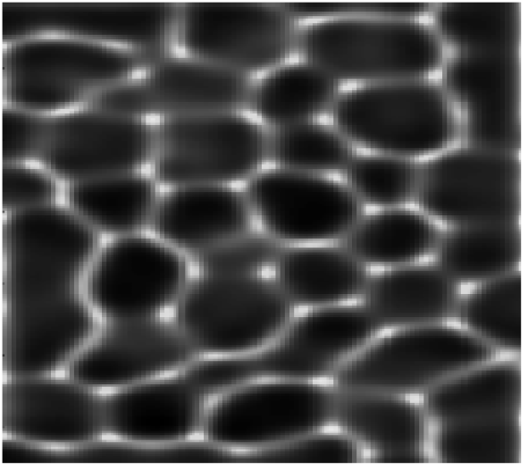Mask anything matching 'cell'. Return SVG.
<instances>
[{"instance_id": "f35d334b", "label": "cell", "mask_w": 528, "mask_h": 470, "mask_svg": "<svg viewBox=\"0 0 528 470\" xmlns=\"http://www.w3.org/2000/svg\"><path fill=\"white\" fill-rule=\"evenodd\" d=\"M239 463H357L365 452L347 433L330 427L265 449L238 452Z\"/></svg>"}, {"instance_id": "836d02e7", "label": "cell", "mask_w": 528, "mask_h": 470, "mask_svg": "<svg viewBox=\"0 0 528 470\" xmlns=\"http://www.w3.org/2000/svg\"><path fill=\"white\" fill-rule=\"evenodd\" d=\"M42 464L236 463V451L203 437L167 443L130 441L105 436L71 448L42 447Z\"/></svg>"}, {"instance_id": "6da1fadb", "label": "cell", "mask_w": 528, "mask_h": 470, "mask_svg": "<svg viewBox=\"0 0 528 470\" xmlns=\"http://www.w3.org/2000/svg\"><path fill=\"white\" fill-rule=\"evenodd\" d=\"M295 44L303 61L352 86L428 78L446 59L431 23L412 18L314 19L296 30Z\"/></svg>"}, {"instance_id": "7402d4cb", "label": "cell", "mask_w": 528, "mask_h": 470, "mask_svg": "<svg viewBox=\"0 0 528 470\" xmlns=\"http://www.w3.org/2000/svg\"><path fill=\"white\" fill-rule=\"evenodd\" d=\"M461 285L434 263L370 271L358 300L383 331L450 323Z\"/></svg>"}, {"instance_id": "603a6c76", "label": "cell", "mask_w": 528, "mask_h": 470, "mask_svg": "<svg viewBox=\"0 0 528 470\" xmlns=\"http://www.w3.org/2000/svg\"><path fill=\"white\" fill-rule=\"evenodd\" d=\"M272 277L294 311L357 302L368 266L336 245L287 244Z\"/></svg>"}, {"instance_id": "1f68e13d", "label": "cell", "mask_w": 528, "mask_h": 470, "mask_svg": "<svg viewBox=\"0 0 528 470\" xmlns=\"http://www.w3.org/2000/svg\"><path fill=\"white\" fill-rule=\"evenodd\" d=\"M430 13L436 35L453 55H521L520 2H440Z\"/></svg>"}, {"instance_id": "9a60e30c", "label": "cell", "mask_w": 528, "mask_h": 470, "mask_svg": "<svg viewBox=\"0 0 528 470\" xmlns=\"http://www.w3.org/2000/svg\"><path fill=\"white\" fill-rule=\"evenodd\" d=\"M440 69L460 146L519 155L521 55L456 54Z\"/></svg>"}, {"instance_id": "e575fe53", "label": "cell", "mask_w": 528, "mask_h": 470, "mask_svg": "<svg viewBox=\"0 0 528 470\" xmlns=\"http://www.w3.org/2000/svg\"><path fill=\"white\" fill-rule=\"evenodd\" d=\"M430 441L441 463L521 462V415H502L433 425Z\"/></svg>"}, {"instance_id": "8992f818", "label": "cell", "mask_w": 528, "mask_h": 470, "mask_svg": "<svg viewBox=\"0 0 528 470\" xmlns=\"http://www.w3.org/2000/svg\"><path fill=\"white\" fill-rule=\"evenodd\" d=\"M336 399L330 381L242 384L208 399L202 437L238 452L275 447L332 427Z\"/></svg>"}, {"instance_id": "2e32d148", "label": "cell", "mask_w": 528, "mask_h": 470, "mask_svg": "<svg viewBox=\"0 0 528 470\" xmlns=\"http://www.w3.org/2000/svg\"><path fill=\"white\" fill-rule=\"evenodd\" d=\"M199 357L170 313L101 319L61 373L107 391L178 373Z\"/></svg>"}, {"instance_id": "4dcf8cb0", "label": "cell", "mask_w": 528, "mask_h": 470, "mask_svg": "<svg viewBox=\"0 0 528 470\" xmlns=\"http://www.w3.org/2000/svg\"><path fill=\"white\" fill-rule=\"evenodd\" d=\"M383 332L357 301L295 311L277 338L335 371Z\"/></svg>"}, {"instance_id": "3957f363", "label": "cell", "mask_w": 528, "mask_h": 470, "mask_svg": "<svg viewBox=\"0 0 528 470\" xmlns=\"http://www.w3.org/2000/svg\"><path fill=\"white\" fill-rule=\"evenodd\" d=\"M332 125L356 148L417 158L457 142V126L440 82L420 78L351 86L330 112Z\"/></svg>"}, {"instance_id": "ac0fdd59", "label": "cell", "mask_w": 528, "mask_h": 470, "mask_svg": "<svg viewBox=\"0 0 528 470\" xmlns=\"http://www.w3.org/2000/svg\"><path fill=\"white\" fill-rule=\"evenodd\" d=\"M163 56L76 38L29 37L2 44V78L46 80L97 93Z\"/></svg>"}, {"instance_id": "ab89813d", "label": "cell", "mask_w": 528, "mask_h": 470, "mask_svg": "<svg viewBox=\"0 0 528 470\" xmlns=\"http://www.w3.org/2000/svg\"><path fill=\"white\" fill-rule=\"evenodd\" d=\"M2 215L63 202L64 183L33 162L2 163Z\"/></svg>"}, {"instance_id": "ba28073f", "label": "cell", "mask_w": 528, "mask_h": 470, "mask_svg": "<svg viewBox=\"0 0 528 470\" xmlns=\"http://www.w3.org/2000/svg\"><path fill=\"white\" fill-rule=\"evenodd\" d=\"M291 14L265 2H179L171 55L247 75L283 63L295 45Z\"/></svg>"}, {"instance_id": "d590c367", "label": "cell", "mask_w": 528, "mask_h": 470, "mask_svg": "<svg viewBox=\"0 0 528 470\" xmlns=\"http://www.w3.org/2000/svg\"><path fill=\"white\" fill-rule=\"evenodd\" d=\"M265 160L275 167L327 175L341 172L356 147L332 125L317 119L265 130Z\"/></svg>"}, {"instance_id": "5bb4252c", "label": "cell", "mask_w": 528, "mask_h": 470, "mask_svg": "<svg viewBox=\"0 0 528 470\" xmlns=\"http://www.w3.org/2000/svg\"><path fill=\"white\" fill-rule=\"evenodd\" d=\"M243 192L253 219L287 244L337 240L365 211L342 180L275 166L255 172Z\"/></svg>"}, {"instance_id": "d6a6232c", "label": "cell", "mask_w": 528, "mask_h": 470, "mask_svg": "<svg viewBox=\"0 0 528 470\" xmlns=\"http://www.w3.org/2000/svg\"><path fill=\"white\" fill-rule=\"evenodd\" d=\"M521 271L473 284L461 292L454 323L497 351L521 353Z\"/></svg>"}, {"instance_id": "7bdbcfd3", "label": "cell", "mask_w": 528, "mask_h": 470, "mask_svg": "<svg viewBox=\"0 0 528 470\" xmlns=\"http://www.w3.org/2000/svg\"><path fill=\"white\" fill-rule=\"evenodd\" d=\"M368 462L373 463H428L433 461L424 451H399L370 455Z\"/></svg>"}, {"instance_id": "d6986e66", "label": "cell", "mask_w": 528, "mask_h": 470, "mask_svg": "<svg viewBox=\"0 0 528 470\" xmlns=\"http://www.w3.org/2000/svg\"><path fill=\"white\" fill-rule=\"evenodd\" d=\"M206 403L182 371L104 391L105 433L147 443L199 438Z\"/></svg>"}, {"instance_id": "484cf974", "label": "cell", "mask_w": 528, "mask_h": 470, "mask_svg": "<svg viewBox=\"0 0 528 470\" xmlns=\"http://www.w3.org/2000/svg\"><path fill=\"white\" fill-rule=\"evenodd\" d=\"M162 187L148 170L64 183L63 203L102 236L147 232Z\"/></svg>"}, {"instance_id": "60d3db41", "label": "cell", "mask_w": 528, "mask_h": 470, "mask_svg": "<svg viewBox=\"0 0 528 470\" xmlns=\"http://www.w3.org/2000/svg\"><path fill=\"white\" fill-rule=\"evenodd\" d=\"M89 88L30 78H2V104L52 115L88 105Z\"/></svg>"}, {"instance_id": "52a82bcc", "label": "cell", "mask_w": 528, "mask_h": 470, "mask_svg": "<svg viewBox=\"0 0 528 470\" xmlns=\"http://www.w3.org/2000/svg\"><path fill=\"white\" fill-rule=\"evenodd\" d=\"M153 121L148 171L161 187L246 181L265 160V129L242 112Z\"/></svg>"}, {"instance_id": "83f0119b", "label": "cell", "mask_w": 528, "mask_h": 470, "mask_svg": "<svg viewBox=\"0 0 528 470\" xmlns=\"http://www.w3.org/2000/svg\"><path fill=\"white\" fill-rule=\"evenodd\" d=\"M205 399L259 381H330L334 369L275 339L256 351L223 357H199L182 370Z\"/></svg>"}, {"instance_id": "b9f144b4", "label": "cell", "mask_w": 528, "mask_h": 470, "mask_svg": "<svg viewBox=\"0 0 528 470\" xmlns=\"http://www.w3.org/2000/svg\"><path fill=\"white\" fill-rule=\"evenodd\" d=\"M48 115L2 104V163H36Z\"/></svg>"}, {"instance_id": "4fadbf2b", "label": "cell", "mask_w": 528, "mask_h": 470, "mask_svg": "<svg viewBox=\"0 0 528 470\" xmlns=\"http://www.w3.org/2000/svg\"><path fill=\"white\" fill-rule=\"evenodd\" d=\"M154 121L85 105L48 115L36 163L63 183L148 170Z\"/></svg>"}, {"instance_id": "f546056e", "label": "cell", "mask_w": 528, "mask_h": 470, "mask_svg": "<svg viewBox=\"0 0 528 470\" xmlns=\"http://www.w3.org/2000/svg\"><path fill=\"white\" fill-rule=\"evenodd\" d=\"M340 85L310 63L285 62L253 81L247 106L269 127L314 120L330 113Z\"/></svg>"}, {"instance_id": "277c9868", "label": "cell", "mask_w": 528, "mask_h": 470, "mask_svg": "<svg viewBox=\"0 0 528 470\" xmlns=\"http://www.w3.org/2000/svg\"><path fill=\"white\" fill-rule=\"evenodd\" d=\"M294 314L263 273H191L170 315L200 357L247 354L273 341Z\"/></svg>"}, {"instance_id": "7c38bea8", "label": "cell", "mask_w": 528, "mask_h": 470, "mask_svg": "<svg viewBox=\"0 0 528 470\" xmlns=\"http://www.w3.org/2000/svg\"><path fill=\"white\" fill-rule=\"evenodd\" d=\"M252 84L250 75L169 55L98 91L88 105L147 120L241 112L248 105Z\"/></svg>"}, {"instance_id": "30bf717a", "label": "cell", "mask_w": 528, "mask_h": 470, "mask_svg": "<svg viewBox=\"0 0 528 470\" xmlns=\"http://www.w3.org/2000/svg\"><path fill=\"white\" fill-rule=\"evenodd\" d=\"M415 202L450 224L519 222V155L461 146L433 155L420 161Z\"/></svg>"}, {"instance_id": "9c48e42d", "label": "cell", "mask_w": 528, "mask_h": 470, "mask_svg": "<svg viewBox=\"0 0 528 470\" xmlns=\"http://www.w3.org/2000/svg\"><path fill=\"white\" fill-rule=\"evenodd\" d=\"M179 2L1 1L2 44L62 36L171 55Z\"/></svg>"}, {"instance_id": "e0dca14e", "label": "cell", "mask_w": 528, "mask_h": 470, "mask_svg": "<svg viewBox=\"0 0 528 470\" xmlns=\"http://www.w3.org/2000/svg\"><path fill=\"white\" fill-rule=\"evenodd\" d=\"M103 393L63 373L4 376L2 436L52 448L101 439Z\"/></svg>"}, {"instance_id": "ffe728a7", "label": "cell", "mask_w": 528, "mask_h": 470, "mask_svg": "<svg viewBox=\"0 0 528 470\" xmlns=\"http://www.w3.org/2000/svg\"><path fill=\"white\" fill-rule=\"evenodd\" d=\"M100 322L85 295L3 309V375L61 373Z\"/></svg>"}, {"instance_id": "cb8c5ba5", "label": "cell", "mask_w": 528, "mask_h": 470, "mask_svg": "<svg viewBox=\"0 0 528 470\" xmlns=\"http://www.w3.org/2000/svg\"><path fill=\"white\" fill-rule=\"evenodd\" d=\"M332 427L369 456L423 451L432 432L419 398L338 388Z\"/></svg>"}, {"instance_id": "7a4b0ae2", "label": "cell", "mask_w": 528, "mask_h": 470, "mask_svg": "<svg viewBox=\"0 0 528 470\" xmlns=\"http://www.w3.org/2000/svg\"><path fill=\"white\" fill-rule=\"evenodd\" d=\"M3 308L85 294L88 267L103 236L64 203L2 215Z\"/></svg>"}, {"instance_id": "8d00e7d4", "label": "cell", "mask_w": 528, "mask_h": 470, "mask_svg": "<svg viewBox=\"0 0 528 470\" xmlns=\"http://www.w3.org/2000/svg\"><path fill=\"white\" fill-rule=\"evenodd\" d=\"M419 165L416 158L356 152L341 180L364 205L400 207L415 201Z\"/></svg>"}, {"instance_id": "d4e9b609", "label": "cell", "mask_w": 528, "mask_h": 470, "mask_svg": "<svg viewBox=\"0 0 528 470\" xmlns=\"http://www.w3.org/2000/svg\"><path fill=\"white\" fill-rule=\"evenodd\" d=\"M432 426L521 415L520 357H504L456 373L419 397Z\"/></svg>"}, {"instance_id": "8fae6325", "label": "cell", "mask_w": 528, "mask_h": 470, "mask_svg": "<svg viewBox=\"0 0 528 470\" xmlns=\"http://www.w3.org/2000/svg\"><path fill=\"white\" fill-rule=\"evenodd\" d=\"M190 267L184 253L147 231L108 238L88 267L84 293L101 319L169 314Z\"/></svg>"}, {"instance_id": "4316f807", "label": "cell", "mask_w": 528, "mask_h": 470, "mask_svg": "<svg viewBox=\"0 0 528 470\" xmlns=\"http://www.w3.org/2000/svg\"><path fill=\"white\" fill-rule=\"evenodd\" d=\"M433 263L457 283L476 284L520 269L519 222L451 224L440 231Z\"/></svg>"}, {"instance_id": "44dd1931", "label": "cell", "mask_w": 528, "mask_h": 470, "mask_svg": "<svg viewBox=\"0 0 528 470\" xmlns=\"http://www.w3.org/2000/svg\"><path fill=\"white\" fill-rule=\"evenodd\" d=\"M253 220L243 189L230 184L162 187L147 232L187 255L240 234Z\"/></svg>"}, {"instance_id": "74e56055", "label": "cell", "mask_w": 528, "mask_h": 470, "mask_svg": "<svg viewBox=\"0 0 528 470\" xmlns=\"http://www.w3.org/2000/svg\"><path fill=\"white\" fill-rule=\"evenodd\" d=\"M286 245L264 229L250 227L229 239L185 256L196 271L263 273L272 267Z\"/></svg>"}, {"instance_id": "5b68a950", "label": "cell", "mask_w": 528, "mask_h": 470, "mask_svg": "<svg viewBox=\"0 0 528 470\" xmlns=\"http://www.w3.org/2000/svg\"><path fill=\"white\" fill-rule=\"evenodd\" d=\"M507 357L451 323L384 331L342 363L330 382L340 390L419 398L465 369Z\"/></svg>"}, {"instance_id": "f1b7e54d", "label": "cell", "mask_w": 528, "mask_h": 470, "mask_svg": "<svg viewBox=\"0 0 528 470\" xmlns=\"http://www.w3.org/2000/svg\"><path fill=\"white\" fill-rule=\"evenodd\" d=\"M440 230L417 210L393 207L361 216L337 245L363 264L390 267L421 262L432 255Z\"/></svg>"}]
</instances>
